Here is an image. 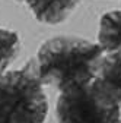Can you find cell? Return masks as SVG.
Here are the masks:
<instances>
[{
  "label": "cell",
  "mask_w": 121,
  "mask_h": 123,
  "mask_svg": "<svg viewBox=\"0 0 121 123\" xmlns=\"http://www.w3.org/2000/svg\"><path fill=\"white\" fill-rule=\"evenodd\" d=\"M92 84L101 94L121 107V53L104 54Z\"/></svg>",
  "instance_id": "4"
},
{
  "label": "cell",
  "mask_w": 121,
  "mask_h": 123,
  "mask_svg": "<svg viewBox=\"0 0 121 123\" xmlns=\"http://www.w3.org/2000/svg\"><path fill=\"white\" fill-rule=\"evenodd\" d=\"M104 50L99 44L74 35L53 37L41 44L37 53L38 73L42 85L60 92L90 84L98 72Z\"/></svg>",
  "instance_id": "1"
},
{
  "label": "cell",
  "mask_w": 121,
  "mask_h": 123,
  "mask_svg": "<svg viewBox=\"0 0 121 123\" xmlns=\"http://www.w3.org/2000/svg\"><path fill=\"white\" fill-rule=\"evenodd\" d=\"M98 44L104 53H121V10L107 12L101 16Z\"/></svg>",
  "instance_id": "6"
},
{
  "label": "cell",
  "mask_w": 121,
  "mask_h": 123,
  "mask_svg": "<svg viewBox=\"0 0 121 123\" xmlns=\"http://www.w3.org/2000/svg\"><path fill=\"white\" fill-rule=\"evenodd\" d=\"M48 100L39 79L37 57L0 75V116L12 123H44Z\"/></svg>",
  "instance_id": "2"
},
{
  "label": "cell",
  "mask_w": 121,
  "mask_h": 123,
  "mask_svg": "<svg viewBox=\"0 0 121 123\" xmlns=\"http://www.w3.org/2000/svg\"><path fill=\"white\" fill-rule=\"evenodd\" d=\"M55 114L57 123H121V107L92 82L60 92Z\"/></svg>",
  "instance_id": "3"
},
{
  "label": "cell",
  "mask_w": 121,
  "mask_h": 123,
  "mask_svg": "<svg viewBox=\"0 0 121 123\" xmlns=\"http://www.w3.org/2000/svg\"><path fill=\"white\" fill-rule=\"evenodd\" d=\"M21 50V38L16 31L0 28V75L7 72V68L18 57Z\"/></svg>",
  "instance_id": "7"
},
{
  "label": "cell",
  "mask_w": 121,
  "mask_h": 123,
  "mask_svg": "<svg viewBox=\"0 0 121 123\" xmlns=\"http://www.w3.org/2000/svg\"><path fill=\"white\" fill-rule=\"evenodd\" d=\"M0 123H12L10 120H7L6 117H3V116H0Z\"/></svg>",
  "instance_id": "8"
},
{
  "label": "cell",
  "mask_w": 121,
  "mask_h": 123,
  "mask_svg": "<svg viewBox=\"0 0 121 123\" xmlns=\"http://www.w3.org/2000/svg\"><path fill=\"white\" fill-rule=\"evenodd\" d=\"M16 2H25V0H16Z\"/></svg>",
  "instance_id": "9"
},
{
  "label": "cell",
  "mask_w": 121,
  "mask_h": 123,
  "mask_svg": "<svg viewBox=\"0 0 121 123\" xmlns=\"http://www.w3.org/2000/svg\"><path fill=\"white\" fill-rule=\"evenodd\" d=\"M37 21L47 25H58L64 22L80 0H25Z\"/></svg>",
  "instance_id": "5"
}]
</instances>
